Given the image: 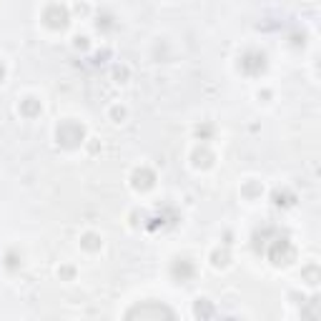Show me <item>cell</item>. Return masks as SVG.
Masks as SVG:
<instances>
[{"instance_id":"6da1fadb","label":"cell","mask_w":321,"mask_h":321,"mask_svg":"<svg viewBox=\"0 0 321 321\" xmlns=\"http://www.w3.org/2000/svg\"><path fill=\"white\" fill-rule=\"evenodd\" d=\"M128 319H173L176 314L168 309V306H163V304H156V301H143V304H138V306H133L128 314H126Z\"/></svg>"},{"instance_id":"7a4b0ae2","label":"cell","mask_w":321,"mask_h":321,"mask_svg":"<svg viewBox=\"0 0 321 321\" xmlns=\"http://www.w3.org/2000/svg\"><path fill=\"white\" fill-rule=\"evenodd\" d=\"M45 20H48V25H53V28H60V25H66V20H68V15H66V10L63 8H51L48 13H45Z\"/></svg>"},{"instance_id":"3957f363","label":"cell","mask_w":321,"mask_h":321,"mask_svg":"<svg viewBox=\"0 0 321 321\" xmlns=\"http://www.w3.org/2000/svg\"><path fill=\"white\" fill-rule=\"evenodd\" d=\"M173 273H176V276H181V279H188L191 273H193V269H191V264L183 261V264H176L173 266Z\"/></svg>"},{"instance_id":"277c9868","label":"cell","mask_w":321,"mask_h":321,"mask_svg":"<svg viewBox=\"0 0 321 321\" xmlns=\"http://www.w3.org/2000/svg\"><path fill=\"white\" fill-rule=\"evenodd\" d=\"M196 314H198V316H201V314L206 316V314H211V309L206 306V304H201V301H198V304H196Z\"/></svg>"},{"instance_id":"5b68a950","label":"cell","mask_w":321,"mask_h":321,"mask_svg":"<svg viewBox=\"0 0 321 321\" xmlns=\"http://www.w3.org/2000/svg\"><path fill=\"white\" fill-rule=\"evenodd\" d=\"M85 246H88V249H96V246H98V243H96V236H85Z\"/></svg>"}]
</instances>
